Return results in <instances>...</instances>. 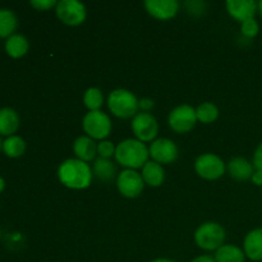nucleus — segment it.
I'll return each instance as SVG.
<instances>
[{
  "instance_id": "f257e3e1",
  "label": "nucleus",
  "mask_w": 262,
  "mask_h": 262,
  "mask_svg": "<svg viewBox=\"0 0 262 262\" xmlns=\"http://www.w3.org/2000/svg\"><path fill=\"white\" fill-rule=\"evenodd\" d=\"M58 177L67 188L84 189L91 184L94 173L84 161L79 159H67L59 166Z\"/></svg>"
},
{
  "instance_id": "f03ea898",
  "label": "nucleus",
  "mask_w": 262,
  "mask_h": 262,
  "mask_svg": "<svg viewBox=\"0 0 262 262\" xmlns=\"http://www.w3.org/2000/svg\"><path fill=\"white\" fill-rule=\"evenodd\" d=\"M150 151L143 142L133 138L122 141L115 148V160L125 169L136 170L146 165Z\"/></svg>"
},
{
  "instance_id": "7ed1b4c3",
  "label": "nucleus",
  "mask_w": 262,
  "mask_h": 262,
  "mask_svg": "<svg viewBox=\"0 0 262 262\" xmlns=\"http://www.w3.org/2000/svg\"><path fill=\"white\" fill-rule=\"evenodd\" d=\"M107 107L118 118L128 119L138 114V100L135 95L125 89L114 90L107 97Z\"/></svg>"
},
{
  "instance_id": "20e7f679",
  "label": "nucleus",
  "mask_w": 262,
  "mask_h": 262,
  "mask_svg": "<svg viewBox=\"0 0 262 262\" xmlns=\"http://www.w3.org/2000/svg\"><path fill=\"white\" fill-rule=\"evenodd\" d=\"M197 246L205 251H217L224 246L225 230L220 224L214 222L204 223L194 233Z\"/></svg>"
},
{
  "instance_id": "39448f33",
  "label": "nucleus",
  "mask_w": 262,
  "mask_h": 262,
  "mask_svg": "<svg viewBox=\"0 0 262 262\" xmlns=\"http://www.w3.org/2000/svg\"><path fill=\"white\" fill-rule=\"evenodd\" d=\"M82 125H83L84 132L92 140L104 141L112 132V120L109 115L105 114L101 110L87 113L84 115Z\"/></svg>"
},
{
  "instance_id": "423d86ee",
  "label": "nucleus",
  "mask_w": 262,
  "mask_h": 262,
  "mask_svg": "<svg viewBox=\"0 0 262 262\" xmlns=\"http://www.w3.org/2000/svg\"><path fill=\"white\" fill-rule=\"evenodd\" d=\"M56 17L67 26H79L87 17L86 7L77 0H60L55 7Z\"/></svg>"
},
{
  "instance_id": "0eeeda50",
  "label": "nucleus",
  "mask_w": 262,
  "mask_h": 262,
  "mask_svg": "<svg viewBox=\"0 0 262 262\" xmlns=\"http://www.w3.org/2000/svg\"><path fill=\"white\" fill-rule=\"evenodd\" d=\"M225 164L222 159L214 154H204L199 156L194 163V170L201 178L215 181L224 176Z\"/></svg>"
},
{
  "instance_id": "6e6552de",
  "label": "nucleus",
  "mask_w": 262,
  "mask_h": 262,
  "mask_svg": "<svg viewBox=\"0 0 262 262\" xmlns=\"http://www.w3.org/2000/svg\"><path fill=\"white\" fill-rule=\"evenodd\" d=\"M196 109L191 105H179L169 114V127L177 133H187L196 125Z\"/></svg>"
},
{
  "instance_id": "1a4fd4ad",
  "label": "nucleus",
  "mask_w": 262,
  "mask_h": 262,
  "mask_svg": "<svg viewBox=\"0 0 262 262\" xmlns=\"http://www.w3.org/2000/svg\"><path fill=\"white\" fill-rule=\"evenodd\" d=\"M132 130L136 136V140L141 142L155 141L159 132L158 120L150 113H138L132 120Z\"/></svg>"
},
{
  "instance_id": "9d476101",
  "label": "nucleus",
  "mask_w": 262,
  "mask_h": 262,
  "mask_svg": "<svg viewBox=\"0 0 262 262\" xmlns=\"http://www.w3.org/2000/svg\"><path fill=\"white\" fill-rule=\"evenodd\" d=\"M118 191L127 199H136L142 193L145 188V182L142 176L132 169H125L119 173L117 178Z\"/></svg>"
},
{
  "instance_id": "9b49d317",
  "label": "nucleus",
  "mask_w": 262,
  "mask_h": 262,
  "mask_svg": "<svg viewBox=\"0 0 262 262\" xmlns=\"http://www.w3.org/2000/svg\"><path fill=\"white\" fill-rule=\"evenodd\" d=\"M150 156L152 161L158 164H171L178 158V147L176 143L168 138H159L152 141L150 148Z\"/></svg>"
},
{
  "instance_id": "f8f14e48",
  "label": "nucleus",
  "mask_w": 262,
  "mask_h": 262,
  "mask_svg": "<svg viewBox=\"0 0 262 262\" xmlns=\"http://www.w3.org/2000/svg\"><path fill=\"white\" fill-rule=\"evenodd\" d=\"M145 8L150 15L160 20L171 19L179 10L177 0H146Z\"/></svg>"
},
{
  "instance_id": "ddd939ff",
  "label": "nucleus",
  "mask_w": 262,
  "mask_h": 262,
  "mask_svg": "<svg viewBox=\"0 0 262 262\" xmlns=\"http://www.w3.org/2000/svg\"><path fill=\"white\" fill-rule=\"evenodd\" d=\"M257 9L258 4L253 0H228L227 2L228 13L241 23L255 18Z\"/></svg>"
},
{
  "instance_id": "4468645a",
  "label": "nucleus",
  "mask_w": 262,
  "mask_h": 262,
  "mask_svg": "<svg viewBox=\"0 0 262 262\" xmlns=\"http://www.w3.org/2000/svg\"><path fill=\"white\" fill-rule=\"evenodd\" d=\"M245 255L252 261H262V229H253L245 238Z\"/></svg>"
},
{
  "instance_id": "2eb2a0df",
  "label": "nucleus",
  "mask_w": 262,
  "mask_h": 262,
  "mask_svg": "<svg viewBox=\"0 0 262 262\" xmlns=\"http://www.w3.org/2000/svg\"><path fill=\"white\" fill-rule=\"evenodd\" d=\"M73 151L76 159H79L84 163H89V161L94 160L95 156H96L97 145L89 136H81V137L74 141Z\"/></svg>"
},
{
  "instance_id": "dca6fc26",
  "label": "nucleus",
  "mask_w": 262,
  "mask_h": 262,
  "mask_svg": "<svg viewBox=\"0 0 262 262\" xmlns=\"http://www.w3.org/2000/svg\"><path fill=\"white\" fill-rule=\"evenodd\" d=\"M228 171L235 181H248L255 173V166L245 158H234L228 164Z\"/></svg>"
},
{
  "instance_id": "f3484780",
  "label": "nucleus",
  "mask_w": 262,
  "mask_h": 262,
  "mask_svg": "<svg viewBox=\"0 0 262 262\" xmlns=\"http://www.w3.org/2000/svg\"><path fill=\"white\" fill-rule=\"evenodd\" d=\"M142 178L146 184L151 187H160L165 181V170L163 165L155 161H147L142 168Z\"/></svg>"
},
{
  "instance_id": "a211bd4d",
  "label": "nucleus",
  "mask_w": 262,
  "mask_h": 262,
  "mask_svg": "<svg viewBox=\"0 0 262 262\" xmlns=\"http://www.w3.org/2000/svg\"><path fill=\"white\" fill-rule=\"evenodd\" d=\"M19 127V117L17 112L12 107H3L0 109V135L13 136Z\"/></svg>"
},
{
  "instance_id": "6ab92c4d",
  "label": "nucleus",
  "mask_w": 262,
  "mask_h": 262,
  "mask_svg": "<svg viewBox=\"0 0 262 262\" xmlns=\"http://www.w3.org/2000/svg\"><path fill=\"white\" fill-rule=\"evenodd\" d=\"M28 48H30V43H28L27 38L23 35H18V33L9 36L5 41V51H7L8 55L14 59L25 56L27 54Z\"/></svg>"
},
{
  "instance_id": "aec40b11",
  "label": "nucleus",
  "mask_w": 262,
  "mask_h": 262,
  "mask_svg": "<svg viewBox=\"0 0 262 262\" xmlns=\"http://www.w3.org/2000/svg\"><path fill=\"white\" fill-rule=\"evenodd\" d=\"M214 258L216 262H245L246 255L237 246L224 245L216 251Z\"/></svg>"
},
{
  "instance_id": "412c9836",
  "label": "nucleus",
  "mask_w": 262,
  "mask_h": 262,
  "mask_svg": "<svg viewBox=\"0 0 262 262\" xmlns=\"http://www.w3.org/2000/svg\"><path fill=\"white\" fill-rule=\"evenodd\" d=\"M92 173L100 181L109 182L114 178L115 173H117V169H115L114 163L110 159L99 158L94 161Z\"/></svg>"
},
{
  "instance_id": "4be33fe9",
  "label": "nucleus",
  "mask_w": 262,
  "mask_h": 262,
  "mask_svg": "<svg viewBox=\"0 0 262 262\" xmlns=\"http://www.w3.org/2000/svg\"><path fill=\"white\" fill-rule=\"evenodd\" d=\"M17 28V17L10 9H0V37H9Z\"/></svg>"
},
{
  "instance_id": "5701e85b",
  "label": "nucleus",
  "mask_w": 262,
  "mask_h": 262,
  "mask_svg": "<svg viewBox=\"0 0 262 262\" xmlns=\"http://www.w3.org/2000/svg\"><path fill=\"white\" fill-rule=\"evenodd\" d=\"M3 151L9 158H19L26 151V142L19 136H10L3 142Z\"/></svg>"
},
{
  "instance_id": "b1692460",
  "label": "nucleus",
  "mask_w": 262,
  "mask_h": 262,
  "mask_svg": "<svg viewBox=\"0 0 262 262\" xmlns=\"http://www.w3.org/2000/svg\"><path fill=\"white\" fill-rule=\"evenodd\" d=\"M83 104L90 112H96L100 110V107L104 104V96L100 89L96 87H90L86 90L83 95Z\"/></svg>"
},
{
  "instance_id": "393cba45",
  "label": "nucleus",
  "mask_w": 262,
  "mask_h": 262,
  "mask_svg": "<svg viewBox=\"0 0 262 262\" xmlns=\"http://www.w3.org/2000/svg\"><path fill=\"white\" fill-rule=\"evenodd\" d=\"M196 117L197 120H200L201 123L210 124V123H214L217 119L219 109L212 102H204L196 109Z\"/></svg>"
},
{
  "instance_id": "a878e982",
  "label": "nucleus",
  "mask_w": 262,
  "mask_h": 262,
  "mask_svg": "<svg viewBox=\"0 0 262 262\" xmlns=\"http://www.w3.org/2000/svg\"><path fill=\"white\" fill-rule=\"evenodd\" d=\"M241 31H242V35L246 36L248 38H253L258 35L260 32V26H258L257 20L255 18L252 19H247L241 25Z\"/></svg>"
},
{
  "instance_id": "bb28decb",
  "label": "nucleus",
  "mask_w": 262,
  "mask_h": 262,
  "mask_svg": "<svg viewBox=\"0 0 262 262\" xmlns=\"http://www.w3.org/2000/svg\"><path fill=\"white\" fill-rule=\"evenodd\" d=\"M115 146L114 143L110 142V141H100L97 143V154L100 155V158L102 159H110L112 156L115 155Z\"/></svg>"
},
{
  "instance_id": "cd10ccee",
  "label": "nucleus",
  "mask_w": 262,
  "mask_h": 262,
  "mask_svg": "<svg viewBox=\"0 0 262 262\" xmlns=\"http://www.w3.org/2000/svg\"><path fill=\"white\" fill-rule=\"evenodd\" d=\"M187 12L192 15H201L204 14L206 10L207 4L204 2H199V0H189V2L184 3Z\"/></svg>"
},
{
  "instance_id": "c85d7f7f",
  "label": "nucleus",
  "mask_w": 262,
  "mask_h": 262,
  "mask_svg": "<svg viewBox=\"0 0 262 262\" xmlns=\"http://www.w3.org/2000/svg\"><path fill=\"white\" fill-rule=\"evenodd\" d=\"M31 5L37 10H49L56 7L58 2H55V0H32Z\"/></svg>"
},
{
  "instance_id": "c756f323",
  "label": "nucleus",
  "mask_w": 262,
  "mask_h": 262,
  "mask_svg": "<svg viewBox=\"0 0 262 262\" xmlns=\"http://www.w3.org/2000/svg\"><path fill=\"white\" fill-rule=\"evenodd\" d=\"M253 166H255L256 170L262 171V143L258 145V147L255 151V155H253Z\"/></svg>"
},
{
  "instance_id": "7c9ffc66",
  "label": "nucleus",
  "mask_w": 262,
  "mask_h": 262,
  "mask_svg": "<svg viewBox=\"0 0 262 262\" xmlns=\"http://www.w3.org/2000/svg\"><path fill=\"white\" fill-rule=\"evenodd\" d=\"M138 106L143 113H147L154 107V101L148 97H143V99L138 100Z\"/></svg>"
},
{
  "instance_id": "2f4dec72",
  "label": "nucleus",
  "mask_w": 262,
  "mask_h": 262,
  "mask_svg": "<svg viewBox=\"0 0 262 262\" xmlns=\"http://www.w3.org/2000/svg\"><path fill=\"white\" fill-rule=\"evenodd\" d=\"M251 181L253 182V184L256 186H262V171L261 170H255Z\"/></svg>"
},
{
  "instance_id": "473e14b6",
  "label": "nucleus",
  "mask_w": 262,
  "mask_h": 262,
  "mask_svg": "<svg viewBox=\"0 0 262 262\" xmlns=\"http://www.w3.org/2000/svg\"><path fill=\"white\" fill-rule=\"evenodd\" d=\"M191 262H216V261H215V258L212 257V256L204 255V256H199V257H196Z\"/></svg>"
},
{
  "instance_id": "72a5a7b5",
  "label": "nucleus",
  "mask_w": 262,
  "mask_h": 262,
  "mask_svg": "<svg viewBox=\"0 0 262 262\" xmlns=\"http://www.w3.org/2000/svg\"><path fill=\"white\" fill-rule=\"evenodd\" d=\"M4 188H5V181L2 178V177H0V193L4 191Z\"/></svg>"
},
{
  "instance_id": "f704fd0d",
  "label": "nucleus",
  "mask_w": 262,
  "mask_h": 262,
  "mask_svg": "<svg viewBox=\"0 0 262 262\" xmlns=\"http://www.w3.org/2000/svg\"><path fill=\"white\" fill-rule=\"evenodd\" d=\"M151 262H176L173 260H169V258H156V260L151 261Z\"/></svg>"
},
{
  "instance_id": "c9c22d12",
  "label": "nucleus",
  "mask_w": 262,
  "mask_h": 262,
  "mask_svg": "<svg viewBox=\"0 0 262 262\" xmlns=\"http://www.w3.org/2000/svg\"><path fill=\"white\" fill-rule=\"evenodd\" d=\"M258 10H260V14H261V17H262V0L260 3H258Z\"/></svg>"
},
{
  "instance_id": "e433bc0d",
  "label": "nucleus",
  "mask_w": 262,
  "mask_h": 262,
  "mask_svg": "<svg viewBox=\"0 0 262 262\" xmlns=\"http://www.w3.org/2000/svg\"><path fill=\"white\" fill-rule=\"evenodd\" d=\"M3 148V142H2V138H0V150Z\"/></svg>"
},
{
  "instance_id": "4c0bfd02",
  "label": "nucleus",
  "mask_w": 262,
  "mask_h": 262,
  "mask_svg": "<svg viewBox=\"0 0 262 262\" xmlns=\"http://www.w3.org/2000/svg\"><path fill=\"white\" fill-rule=\"evenodd\" d=\"M261 229H262V225H261Z\"/></svg>"
}]
</instances>
